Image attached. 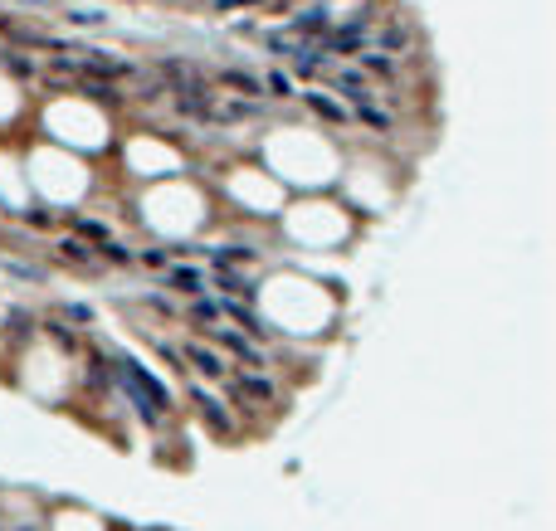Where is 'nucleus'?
Returning <instances> with one entry per match:
<instances>
[{"label": "nucleus", "instance_id": "19", "mask_svg": "<svg viewBox=\"0 0 556 531\" xmlns=\"http://www.w3.org/2000/svg\"><path fill=\"white\" fill-rule=\"evenodd\" d=\"M0 64H5V74H15V79H29V74H34V64H29L25 54H15V49H5Z\"/></svg>", "mask_w": 556, "mask_h": 531}, {"label": "nucleus", "instance_id": "25", "mask_svg": "<svg viewBox=\"0 0 556 531\" xmlns=\"http://www.w3.org/2000/svg\"><path fill=\"white\" fill-rule=\"evenodd\" d=\"M195 317H200V322H215L220 308H215V303H195Z\"/></svg>", "mask_w": 556, "mask_h": 531}, {"label": "nucleus", "instance_id": "15", "mask_svg": "<svg viewBox=\"0 0 556 531\" xmlns=\"http://www.w3.org/2000/svg\"><path fill=\"white\" fill-rule=\"evenodd\" d=\"M264 44H269V54H283V59H293V54H303L307 49L298 34H264Z\"/></svg>", "mask_w": 556, "mask_h": 531}, {"label": "nucleus", "instance_id": "28", "mask_svg": "<svg viewBox=\"0 0 556 531\" xmlns=\"http://www.w3.org/2000/svg\"><path fill=\"white\" fill-rule=\"evenodd\" d=\"M234 5H259V0H220V10H234Z\"/></svg>", "mask_w": 556, "mask_h": 531}, {"label": "nucleus", "instance_id": "1", "mask_svg": "<svg viewBox=\"0 0 556 531\" xmlns=\"http://www.w3.org/2000/svg\"><path fill=\"white\" fill-rule=\"evenodd\" d=\"M112 375H117V385L127 390V405H137V415L147 429H162L167 424V410H171V390L152 375V370H142L137 361H112Z\"/></svg>", "mask_w": 556, "mask_h": 531}, {"label": "nucleus", "instance_id": "11", "mask_svg": "<svg viewBox=\"0 0 556 531\" xmlns=\"http://www.w3.org/2000/svg\"><path fill=\"white\" fill-rule=\"evenodd\" d=\"M376 44H381V49H400V54H405V49L415 44V29H410V25H386L381 34H376Z\"/></svg>", "mask_w": 556, "mask_h": 531}, {"label": "nucleus", "instance_id": "26", "mask_svg": "<svg viewBox=\"0 0 556 531\" xmlns=\"http://www.w3.org/2000/svg\"><path fill=\"white\" fill-rule=\"evenodd\" d=\"M79 234H88V239H103V224H93V220H79Z\"/></svg>", "mask_w": 556, "mask_h": 531}, {"label": "nucleus", "instance_id": "14", "mask_svg": "<svg viewBox=\"0 0 556 531\" xmlns=\"http://www.w3.org/2000/svg\"><path fill=\"white\" fill-rule=\"evenodd\" d=\"M59 253H64L69 263H84V268H93V263H98V249H88L84 239H64V244H59Z\"/></svg>", "mask_w": 556, "mask_h": 531}, {"label": "nucleus", "instance_id": "21", "mask_svg": "<svg viewBox=\"0 0 556 531\" xmlns=\"http://www.w3.org/2000/svg\"><path fill=\"white\" fill-rule=\"evenodd\" d=\"M5 327H15V336H20V341H25V336L34 332V322H29V312H20V308L10 312V317H5Z\"/></svg>", "mask_w": 556, "mask_h": 531}, {"label": "nucleus", "instance_id": "24", "mask_svg": "<svg viewBox=\"0 0 556 531\" xmlns=\"http://www.w3.org/2000/svg\"><path fill=\"white\" fill-rule=\"evenodd\" d=\"M64 312H69L74 322H93V308H84V303H69V308H64Z\"/></svg>", "mask_w": 556, "mask_h": 531}, {"label": "nucleus", "instance_id": "17", "mask_svg": "<svg viewBox=\"0 0 556 531\" xmlns=\"http://www.w3.org/2000/svg\"><path fill=\"white\" fill-rule=\"evenodd\" d=\"M167 283H176L181 293H200V288H205V278H200L195 268H171V273H167Z\"/></svg>", "mask_w": 556, "mask_h": 531}, {"label": "nucleus", "instance_id": "8", "mask_svg": "<svg viewBox=\"0 0 556 531\" xmlns=\"http://www.w3.org/2000/svg\"><path fill=\"white\" fill-rule=\"evenodd\" d=\"M220 84L234 93V98H249V103H259L264 98V79H254V74H244V69H224Z\"/></svg>", "mask_w": 556, "mask_h": 531}, {"label": "nucleus", "instance_id": "5", "mask_svg": "<svg viewBox=\"0 0 556 531\" xmlns=\"http://www.w3.org/2000/svg\"><path fill=\"white\" fill-rule=\"evenodd\" d=\"M215 341H220V346H224V351H229V356H239V361H244V365H254V370H259V365H269V356H264V351L254 346L249 336L229 332V327H215Z\"/></svg>", "mask_w": 556, "mask_h": 531}, {"label": "nucleus", "instance_id": "23", "mask_svg": "<svg viewBox=\"0 0 556 531\" xmlns=\"http://www.w3.org/2000/svg\"><path fill=\"white\" fill-rule=\"evenodd\" d=\"M103 258H108V263H132V249H122V244H103Z\"/></svg>", "mask_w": 556, "mask_h": 531}, {"label": "nucleus", "instance_id": "2", "mask_svg": "<svg viewBox=\"0 0 556 531\" xmlns=\"http://www.w3.org/2000/svg\"><path fill=\"white\" fill-rule=\"evenodd\" d=\"M332 88L352 103V108H362V103H376L381 93L366 84V74H357V69H332Z\"/></svg>", "mask_w": 556, "mask_h": 531}, {"label": "nucleus", "instance_id": "12", "mask_svg": "<svg viewBox=\"0 0 556 531\" xmlns=\"http://www.w3.org/2000/svg\"><path fill=\"white\" fill-rule=\"evenodd\" d=\"M229 317H234V322H244V332H249V336H269V332H274V327H269L259 312H249L244 303H229Z\"/></svg>", "mask_w": 556, "mask_h": 531}, {"label": "nucleus", "instance_id": "27", "mask_svg": "<svg viewBox=\"0 0 556 531\" xmlns=\"http://www.w3.org/2000/svg\"><path fill=\"white\" fill-rule=\"evenodd\" d=\"M142 258H147L152 268H167V253H162V249H147V253H142Z\"/></svg>", "mask_w": 556, "mask_h": 531}, {"label": "nucleus", "instance_id": "3", "mask_svg": "<svg viewBox=\"0 0 556 531\" xmlns=\"http://www.w3.org/2000/svg\"><path fill=\"white\" fill-rule=\"evenodd\" d=\"M234 395H239L244 405H259V410H269V405H278V385L269 380V375H259V370H249V375H239V380H234Z\"/></svg>", "mask_w": 556, "mask_h": 531}, {"label": "nucleus", "instance_id": "6", "mask_svg": "<svg viewBox=\"0 0 556 531\" xmlns=\"http://www.w3.org/2000/svg\"><path fill=\"white\" fill-rule=\"evenodd\" d=\"M181 361H191V370L210 375V380H220V375H224V356L215 351V346H200V341H191V346L181 351Z\"/></svg>", "mask_w": 556, "mask_h": 531}, {"label": "nucleus", "instance_id": "16", "mask_svg": "<svg viewBox=\"0 0 556 531\" xmlns=\"http://www.w3.org/2000/svg\"><path fill=\"white\" fill-rule=\"evenodd\" d=\"M357 59H362V69H371L376 79H395V74H400V69H395V59H390V54H366V49H362Z\"/></svg>", "mask_w": 556, "mask_h": 531}, {"label": "nucleus", "instance_id": "9", "mask_svg": "<svg viewBox=\"0 0 556 531\" xmlns=\"http://www.w3.org/2000/svg\"><path fill=\"white\" fill-rule=\"evenodd\" d=\"M293 69H298L303 79H317V74H332V59H327L322 44H307L303 54H293Z\"/></svg>", "mask_w": 556, "mask_h": 531}, {"label": "nucleus", "instance_id": "20", "mask_svg": "<svg viewBox=\"0 0 556 531\" xmlns=\"http://www.w3.org/2000/svg\"><path fill=\"white\" fill-rule=\"evenodd\" d=\"M264 93H274V98H293V79L278 69V74H269V79H264Z\"/></svg>", "mask_w": 556, "mask_h": 531}, {"label": "nucleus", "instance_id": "10", "mask_svg": "<svg viewBox=\"0 0 556 531\" xmlns=\"http://www.w3.org/2000/svg\"><path fill=\"white\" fill-rule=\"evenodd\" d=\"M303 98H307V108L317 112V117H327V122H347V117H352V112L342 108L337 98H327V93H303Z\"/></svg>", "mask_w": 556, "mask_h": 531}, {"label": "nucleus", "instance_id": "7", "mask_svg": "<svg viewBox=\"0 0 556 531\" xmlns=\"http://www.w3.org/2000/svg\"><path fill=\"white\" fill-rule=\"evenodd\" d=\"M327 29H332V15H327V5H303V10L293 15V34H307V39L317 34V39H322Z\"/></svg>", "mask_w": 556, "mask_h": 531}, {"label": "nucleus", "instance_id": "13", "mask_svg": "<svg viewBox=\"0 0 556 531\" xmlns=\"http://www.w3.org/2000/svg\"><path fill=\"white\" fill-rule=\"evenodd\" d=\"M210 263H215V268H234V263H254V249H239V244H224V249H210Z\"/></svg>", "mask_w": 556, "mask_h": 531}, {"label": "nucleus", "instance_id": "4", "mask_svg": "<svg viewBox=\"0 0 556 531\" xmlns=\"http://www.w3.org/2000/svg\"><path fill=\"white\" fill-rule=\"evenodd\" d=\"M191 405H195V415H200V420L210 424V429H215L220 439H234V420H229V410H224V405L215 400V395L195 390V395H191Z\"/></svg>", "mask_w": 556, "mask_h": 531}, {"label": "nucleus", "instance_id": "22", "mask_svg": "<svg viewBox=\"0 0 556 531\" xmlns=\"http://www.w3.org/2000/svg\"><path fill=\"white\" fill-rule=\"evenodd\" d=\"M44 327H49V336H54V341L64 346V351H74V346H79V341H74V332H69L64 322H44Z\"/></svg>", "mask_w": 556, "mask_h": 531}, {"label": "nucleus", "instance_id": "18", "mask_svg": "<svg viewBox=\"0 0 556 531\" xmlns=\"http://www.w3.org/2000/svg\"><path fill=\"white\" fill-rule=\"evenodd\" d=\"M357 117H362L366 127H376V132H390V112H381L376 103H362V108H357Z\"/></svg>", "mask_w": 556, "mask_h": 531}]
</instances>
